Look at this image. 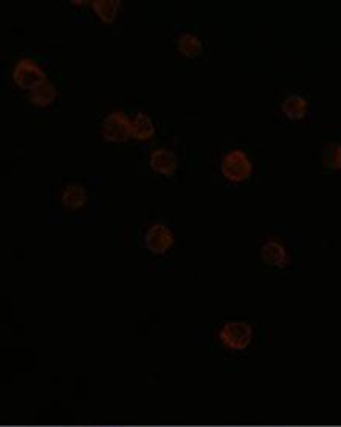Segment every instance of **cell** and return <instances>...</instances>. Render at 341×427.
<instances>
[{"instance_id":"6da1fadb","label":"cell","mask_w":341,"mask_h":427,"mask_svg":"<svg viewBox=\"0 0 341 427\" xmlns=\"http://www.w3.org/2000/svg\"><path fill=\"white\" fill-rule=\"evenodd\" d=\"M220 171L229 182H244L252 176L253 165L244 151L233 149L222 159Z\"/></svg>"},{"instance_id":"7a4b0ae2","label":"cell","mask_w":341,"mask_h":427,"mask_svg":"<svg viewBox=\"0 0 341 427\" xmlns=\"http://www.w3.org/2000/svg\"><path fill=\"white\" fill-rule=\"evenodd\" d=\"M219 337L231 350H244L253 337V328L245 321H229L222 326Z\"/></svg>"},{"instance_id":"3957f363","label":"cell","mask_w":341,"mask_h":427,"mask_svg":"<svg viewBox=\"0 0 341 427\" xmlns=\"http://www.w3.org/2000/svg\"><path fill=\"white\" fill-rule=\"evenodd\" d=\"M101 134L109 143H123L130 137V120L124 112L115 110L104 118Z\"/></svg>"},{"instance_id":"277c9868","label":"cell","mask_w":341,"mask_h":427,"mask_svg":"<svg viewBox=\"0 0 341 427\" xmlns=\"http://www.w3.org/2000/svg\"><path fill=\"white\" fill-rule=\"evenodd\" d=\"M12 80L21 89L31 90L47 78H45V74L37 64L30 61V59H21L12 70Z\"/></svg>"},{"instance_id":"5b68a950","label":"cell","mask_w":341,"mask_h":427,"mask_svg":"<svg viewBox=\"0 0 341 427\" xmlns=\"http://www.w3.org/2000/svg\"><path fill=\"white\" fill-rule=\"evenodd\" d=\"M144 242L150 252L155 255L166 253L174 244V235L165 224L150 226L144 236Z\"/></svg>"},{"instance_id":"8992f818","label":"cell","mask_w":341,"mask_h":427,"mask_svg":"<svg viewBox=\"0 0 341 427\" xmlns=\"http://www.w3.org/2000/svg\"><path fill=\"white\" fill-rule=\"evenodd\" d=\"M150 168L161 176H173L177 169L175 156L168 149H155L150 154Z\"/></svg>"},{"instance_id":"52a82bcc","label":"cell","mask_w":341,"mask_h":427,"mask_svg":"<svg viewBox=\"0 0 341 427\" xmlns=\"http://www.w3.org/2000/svg\"><path fill=\"white\" fill-rule=\"evenodd\" d=\"M56 97H58V90L55 87V84L50 83L49 80L42 81L41 84H37L35 89L30 90V101L37 108L50 106V104L56 100Z\"/></svg>"},{"instance_id":"ba28073f","label":"cell","mask_w":341,"mask_h":427,"mask_svg":"<svg viewBox=\"0 0 341 427\" xmlns=\"http://www.w3.org/2000/svg\"><path fill=\"white\" fill-rule=\"evenodd\" d=\"M261 258L268 266L281 267L286 265L287 253L283 244H279L277 241H268L261 249Z\"/></svg>"},{"instance_id":"9c48e42d","label":"cell","mask_w":341,"mask_h":427,"mask_svg":"<svg viewBox=\"0 0 341 427\" xmlns=\"http://www.w3.org/2000/svg\"><path fill=\"white\" fill-rule=\"evenodd\" d=\"M61 202L65 208L69 210H78L84 207V203L87 202V193L85 188L80 183H70L69 187L64 188L61 194Z\"/></svg>"},{"instance_id":"30bf717a","label":"cell","mask_w":341,"mask_h":427,"mask_svg":"<svg viewBox=\"0 0 341 427\" xmlns=\"http://www.w3.org/2000/svg\"><path fill=\"white\" fill-rule=\"evenodd\" d=\"M155 134V126L146 114H137L130 120V137L137 140H149Z\"/></svg>"},{"instance_id":"8fae6325","label":"cell","mask_w":341,"mask_h":427,"mask_svg":"<svg viewBox=\"0 0 341 427\" xmlns=\"http://www.w3.org/2000/svg\"><path fill=\"white\" fill-rule=\"evenodd\" d=\"M177 49L185 58L193 59L202 53V42L193 33H182L177 39Z\"/></svg>"},{"instance_id":"7c38bea8","label":"cell","mask_w":341,"mask_h":427,"mask_svg":"<svg viewBox=\"0 0 341 427\" xmlns=\"http://www.w3.org/2000/svg\"><path fill=\"white\" fill-rule=\"evenodd\" d=\"M283 112L288 120H301L307 114V101L299 95L288 97L283 103Z\"/></svg>"},{"instance_id":"4fadbf2b","label":"cell","mask_w":341,"mask_h":427,"mask_svg":"<svg viewBox=\"0 0 341 427\" xmlns=\"http://www.w3.org/2000/svg\"><path fill=\"white\" fill-rule=\"evenodd\" d=\"M91 6L104 24H112L118 15V10H120V2H116V0H95V2H91Z\"/></svg>"},{"instance_id":"5bb4252c","label":"cell","mask_w":341,"mask_h":427,"mask_svg":"<svg viewBox=\"0 0 341 427\" xmlns=\"http://www.w3.org/2000/svg\"><path fill=\"white\" fill-rule=\"evenodd\" d=\"M323 165L329 171H340L341 169V144L340 143H329L326 144L321 154Z\"/></svg>"}]
</instances>
